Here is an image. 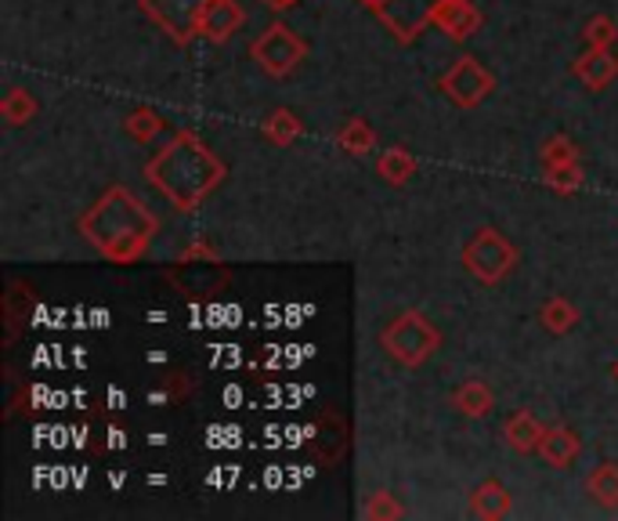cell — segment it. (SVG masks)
<instances>
[{
	"label": "cell",
	"mask_w": 618,
	"mask_h": 521,
	"mask_svg": "<svg viewBox=\"0 0 618 521\" xmlns=\"http://www.w3.org/2000/svg\"><path fill=\"white\" fill-rule=\"evenodd\" d=\"M452 406L464 413V416H470V421H478V416L492 413L496 395H492V387L484 384V381H467V384H459L452 391Z\"/></svg>",
	"instance_id": "5bb4252c"
},
{
	"label": "cell",
	"mask_w": 618,
	"mask_h": 521,
	"mask_svg": "<svg viewBox=\"0 0 618 521\" xmlns=\"http://www.w3.org/2000/svg\"><path fill=\"white\" fill-rule=\"evenodd\" d=\"M438 87L445 91V98L456 102L459 109H475L496 91V81L478 59H456L449 70L441 73Z\"/></svg>",
	"instance_id": "8992f818"
},
{
	"label": "cell",
	"mask_w": 618,
	"mask_h": 521,
	"mask_svg": "<svg viewBox=\"0 0 618 521\" xmlns=\"http://www.w3.org/2000/svg\"><path fill=\"white\" fill-rule=\"evenodd\" d=\"M376 171H380V178L387 181V185H405V181L416 174V160H413V152H405L402 146H394V149L380 152Z\"/></svg>",
	"instance_id": "9a60e30c"
},
{
	"label": "cell",
	"mask_w": 618,
	"mask_h": 521,
	"mask_svg": "<svg viewBox=\"0 0 618 521\" xmlns=\"http://www.w3.org/2000/svg\"><path fill=\"white\" fill-rule=\"evenodd\" d=\"M149 178L181 206V211H192V206L217 185L221 163L210 156L206 146H200V141L189 135H181L149 163Z\"/></svg>",
	"instance_id": "7a4b0ae2"
},
{
	"label": "cell",
	"mask_w": 618,
	"mask_h": 521,
	"mask_svg": "<svg viewBox=\"0 0 618 521\" xmlns=\"http://www.w3.org/2000/svg\"><path fill=\"white\" fill-rule=\"evenodd\" d=\"M0 116H4L11 127H22V124H30L36 116V102L30 98V91L11 87L8 95L0 98Z\"/></svg>",
	"instance_id": "ac0fdd59"
},
{
	"label": "cell",
	"mask_w": 618,
	"mask_h": 521,
	"mask_svg": "<svg viewBox=\"0 0 618 521\" xmlns=\"http://www.w3.org/2000/svg\"><path fill=\"white\" fill-rule=\"evenodd\" d=\"M380 344H384V351L394 362H402V366L413 370V366H424L434 351H438L441 333H438V326L424 316V311H402L398 319H391L384 326Z\"/></svg>",
	"instance_id": "3957f363"
},
{
	"label": "cell",
	"mask_w": 618,
	"mask_h": 521,
	"mask_svg": "<svg viewBox=\"0 0 618 521\" xmlns=\"http://www.w3.org/2000/svg\"><path fill=\"white\" fill-rule=\"evenodd\" d=\"M586 492L600 507L615 511V507H618V464H597L594 475L586 478Z\"/></svg>",
	"instance_id": "2e32d148"
},
{
	"label": "cell",
	"mask_w": 618,
	"mask_h": 521,
	"mask_svg": "<svg viewBox=\"0 0 618 521\" xmlns=\"http://www.w3.org/2000/svg\"><path fill=\"white\" fill-rule=\"evenodd\" d=\"M546 174H550V189H557L564 195L578 192V185H583V167H578V160L561 163V167H546Z\"/></svg>",
	"instance_id": "7402d4cb"
},
{
	"label": "cell",
	"mask_w": 618,
	"mask_h": 521,
	"mask_svg": "<svg viewBox=\"0 0 618 521\" xmlns=\"http://www.w3.org/2000/svg\"><path fill=\"white\" fill-rule=\"evenodd\" d=\"M539 319H543V326L550 333H568L578 322V308L568 301V297H550V301L543 305V311H539Z\"/></svg>",
	"instance_id": "e0dca14e"
},
{
	"label": "cell",
	"mask_w": 618,
	"mask_h": 521,
	"mask_svg": "<svg viewBox=\"0 0 618 521\" xmlns=\"http://www.w3.org/2000/svg\"><path fill=\"white\" fill-rule=\"evenodd\" d=\"M127 130H130V135H135L138 141H152V138L163 130V120H160V116H156V113L141 109V113H130Z\"/></svg>",
	"instance_id": "cb8c5ba5"
},
{
	"label": "cell",
	"mask_w": 618,
	"mask_h": 521,
	"mask_svg": "<svg viewBox=\"0 0 618 521\" xmlns=\"http://www.w3.org/2000/svg\"><path fill=\"white\" fill-rule=\"evenodd\" d=\"M575 160H578V149H575V141L568 135L546 138V146H543V163L546 167H561V163H575Z\"/></svg>",
	"instance_id": "44dd1931"
},
{
	"label": "cell",
	"mask_w": 618,
	"mask_h": 521,
	"mask_svg": "<svg viewBox=\"0 0 618 521\" xmlns=\"http://www.w3.org/2000/svg\"><path fill=\"white\" fill-rule=\"evenodd\" d=\"M464 265L470 268V276L481 283H503L510 276V268L518 265V251L510 246V240L496 228L475 232V240L464 246Z\"/></svg>",
	"instance_id": "277c9868"
},
{
	"label": "cell",
	"mask_w": 618,
	"mask_h": 521,
	"mask_svg": "<svg viewBox=\"0 0 618 521\" xmlns=\"http://www.w3.org/2000/svg\"><path fill=\"white\" fill-rule=\"evenodd\" d=\"M84 236L113 260H135L149 246L156 221L127 189H109L81 221Z\"/></svg>",
	"instance_id": "6da1fadb"
},
{
	"label": "cell",
	"mask_w": 618,
	"mask_h": 521,
	"mask_svg": "<svg viewBox=\"0 0 618 521\" xmlns=\"http://www.w3.org/2000/svg\"><path fill=\"white\" fill-rule=\"evenodd\" d=\"M434 22H438L452 41H467V36L478 33L481 15L470 0H445V4L434 11Z\"/></svg>",
	"instance_id": "30bf717a"
},
{
	"label": "cell",
	"mask_w": 618,
	"mask_h": 521,
	"mask_svg": "<svg viewBox=\"0 0 618 521\" xmlns=\"http://www.w3.org/2000/svg\"><path fill=\"white\" fill-rule=\"evenodd\" d=\"M583 36H586L589 47H611L615 36H618V25H615V19H608V15H594V19L586 22Z\"/></svg>",
	"instance_id": "603a6c76"
},
{
	"label": "cell",
	"mask_w": 618,
	"mask_h": 521,
	"mask_svg": "<svg viewBox=\"0 0 618 521\" xmlns=\"http://www.w3.org/2000/svg\"><path fill=\"white\" fill-rule=\"evenodd\" d=\"M243 22H246V11L239 0H210L206 11H203V36L206 41H228L232 33H239L243 30Z\"/></svg>",
	"instance_id": "ba28073f"
},
{
	"label": "cell",
	"mask_w": 618,
	"mask_h": 521,
	"mask_svg": "<svg viewBox=\"0 0 618 521\" xmlns=\"http://www.w3.org/2000/svg\"><path fill=\"white\" fill-rule=\"evenodd\" d=\"M210 0H141V11L178 44H189L203 30V11Z\"/></svg>",
	"instance_id": "52a82bcc"
},
{
	"label": "cell",
	"mask_w": 618,
	"mask_h": 521,
	"mask_svg": "<svg viewBox=\"0 0 618 521\" xmlns=\"http://www.w3.org/2000/svg\"><path fill=\"white\" fill-rule=\"evenodd\" d=\"M578 453H583V438L564 424L550 427V432L543 435V442H539V456H543L550 467H568Z\"/></svg>",
	"instance_id": "7c38bea8"
},
{
	"label": "cell",
	"mask_w": 618,
	"mask_h": 521,
	"mask_svg": "<svg viewBox=\"0 0 618 521\" xmlns=\"http://www.w3.org/2000/svg\"><path fill=\"white\" fill-rule=\"evenodd\" d=\"M543 435H546V427L539 424L535 413L529 410H518L514 416H507V424H503V438L514 453H539Z\"/></svg>",
	"instance_id": "8fae6325"
},
{
	"label": "cell",
	"mask_w": 618,
	"mask_h": 521,
	"mask_svg": "<svg viewBox=\"0 0 618 521\" xmlns=\"http://www.w3.org/2000/svg\"><path fill=\"white\" fill-rule=\"evenodd\" d=\"M575 76L589 91H604L618 76V59L611 55V47H589L586 55H578Z\"/></svg>",
	"instance_id": "9c48e42d"
},
{
	"label": "cell",
	"mask_w": 618,
	"mask_h": 521,
	"mask_svg": "<svg viewBox=\"0 0 618 521\" xmlns=\"http://www.w3.org/2000/svg\"><path fill=\"white\" fill-rule=\"evenodd\" d=\"M615 381H618V362H615Z\"/></svg>",
	"instance_id": "4316f807"
},
{
	"label": "cell",
	"mask_w": 618,
	"mask_h": 521,
	"mask_svg": "<svg viewBox=\"0 0 618 521\" xmlns=\"http://www.w3.org/2000/svg\"><path fill=\"white\" fill-rule=\"evenodd\" d=\"M265 4H268V8H279V11H283V8H289V4H297V0H265Z\"/></svg>",
	"instance_id": "484cf974"
},
{
	"label": "cell",
	"mask_w": 618,
	"mask_h": 521,
	"mask_svg": "<svg viewBox=\"0 0 618 521\" xmlns=\"http://www.w3.org/2000/svg\"><path fill=\"white\" fill-rule=\"evenodd\" d=\"M365 518H376V521H384V518H402L405 511L398 503H394V497L391 492H376V497L365 503V511H362Z\"/></svg>",
	"instance_id": "d4e9b609"
},
{
	"label": "cell",
	"mask_w": 618,
	"mask_h": 521,
	"mask_svg": "<svg viewBox=\"0 0 618 521\" xmlns=\"http://www.w3.org/2000/svg\"><path fill=\"white\" fill-rule=\"evenodd\" d=\"M340 146H344L351 156H365L376 149V135L365 120H348L344 130H340Z\"/></svg>",
	"instance_id": "ffe728a7"
},
{
	"label": "cell",
	"mask_w": 618,
	"mask_h": 521,
	"mask_svg": "<svg viewBox=\"0 0 618 521\" xmlns=\"http://www.w3.org/2000/svg\"><path fill=\"white\" fill-rule=\"evenodd\" d=\"M265 135H268V141H275V146H289V141H297L300 135H305V124H300L289 109H275L265 120Z\"/></svg>",
	"instance_id": "d6986e66"
},
{
	"label": "cell",
	"mask_w": 618,
	"mask_h": 521,
	"mask_svg": "<svg viewBox=\"0 0 618 521\" xmlns=\"http://www.w3.org/2000/svg\"><path fill=\"white\" fill-rule=\"evenodd\" d=\"M249 55L257 59V65H260V70H265L268 76H275V81H283V76H289L300 62H305L308 44L300 41V36H297L294 30H289V25L275 22V25H268V30L257 36L254 47H249Z\"/></svg>",
	"instance_id": "5b68a950"
},
{
	"label": "cell",
	"mask_w": 618,
	"mask_h": 521,
	"mask_svg": "<svg viewBox=\"0 0 618 521\" xmlns=\"http://www.w3.org/2000/svg\"><path fill=\"white\" fill-rule=\"evenodd\" d=\"M510 507H514V500H510V492L499 486V481H481V486L475 489V497H470V511H475V518H484V521H499L510 514Z\"/></svg>",
	"instance_id": "4fadbf2b"
}]
</instances>
